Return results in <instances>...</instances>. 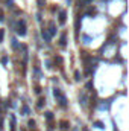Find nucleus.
Listing matches in <instances>:
<instances>
[{
	"label": "nucleus",
	"instance_id": "obj_1",
	"mask_svg": "<svg viewBox=\"0 0 129 131\" xmlns=\"http://www.w3.org/2000/svg\"><path fill=\"white\" fill-rule=\"evenodd\" d=\"M53 96L58 99V102H59L61 107H64V108L67 107V98H65V95H64L59 88H55V90H53Z\"/></svg>",
	"mask_w": 129,
	"mask_h": 131
},
{
	"label": "nucleus",
	"instance_id": "obj_2",
	"mask_svg": "<svg viewBox=\"0 0 129 131\" xmlns=\"http://www.w3.org/2000/svg\"><path fill=\"white\" fill-rule=\"evenodd\" d=\"M15 31L20 37H24L26 35V22L24 20H18L17 25H15Z\"/></svg>",
	"mask_w": 129,
	"mask_h": 131
},
{
	"label": "nucleus",
	"instance_id": "obj_3",
	"mask_svg": "<svg viewBox=\"0 0 129 131\" xmlns=\"http://www.w3.org/2000/svg\"><path fill=\"white\" fill-rule=\"evenodd\" d=\"M41 37H43V40H44V41H47V43H49V41L52 40V37L49 35L47 29H43V31H41Z\"/></svg>",
	"mask_w": 129,
	"mask_h": 131
},
{
	"label": "nucleus",
	"instance_id": "obj_4",
	"mask_svg": "<svg viewBox=\"0 0 129 131\" xmlns=\"http://www.w3.org/2000/svg\"><path fill=\"white\" fill-rule=\"evenodd\" d=\"M109 107H111V101H102V104L99 105L100 110H109Z\"/></svg>",
	"mask_w": 129,
	"mask_h": 131
},
{
	"label": "nucleus",
	"instance_id": "obj_5",
	"mask_svg": "<svg viewBox=\"0 0 129 131\" xmlns=\"http://www.w3.org/2000/svg\"><path fill=\"white\" fill-rule=\"evenodd\" d=\"M65 18H67V12L65 11H59V23L61 25L65 23Z\"/></svg>",
	"mask_w": 129,
	"mask_h": 131
},
{
	"label": "nucleus",
	"instance_id": "obj_6",
	"mask_svg": "<svg viewBox=\"0 0 129 131\" xmlns=\"http://www.w3.org/2000/svg\"><path fill=\"white\" fill-rule=\"evenodd\" d=\"M49 29H50V31H49V35H50V37H53L55 34H56V28H55V25H53V23L50 25V28H49Z\"/></svg>",
	"mask_w": 129,
	"mask_h": 131
},
{
	"label": "nucleus",
	"instance_id": "obj_7",
	"mask_svg": "<svg viewBox=\"0 0 129 131\" xmlns=\"http://www.w3.org/2000/svg\"><path fill=\"white\" fill-rule=\"evenodd\" d=\"M11 131H15V116L11 114Z\"/></svg>",
	"mask_w": 129,
	"mask_h": 131
},
{
	"label": "nucleus",
	"instance_id": "obj_8",
	"mask_svg": "<svg viewBox=\"0 0 129 131\" xmlns=\"http://www.w3.org/2000/svg\"><path fill=\"white\" fill-rule=\"evenodd\" d=\"M93 126H96V128H105V125H103V122H100V120H96L94 123H93Z\"/></svg>",
	"mask_w": 129,
	"mask_h": 131
},
{
	"label": "nucleus",
	"instance_id": "obj_9",
	"mask_svg": "<svg viewBox=\"0 0 129 131\" xmlns=\"http://www.w3.org/2000/svg\"><path fill=\"white\" fill-rule=\"evenodd\" d=\"M59 44H61L62 47L67 44V37H65V35H62V37H61V41H59Z\"/></svg>",
	"mask_w": 129,
	"mask_h": 131
},
{
	"label": "nucleus",
	"instance_id": "obj_10",
	"mask_svg": "<svg viewBox=\"0 0 129 131\" xmlns=\"http://www.w3.org/2000/svg\"><path fill=\"white\" fill-rule=\"evenodd\" d=\"M44 104H46V99H44V98H40V101H38V108H43Z\"/></svg>",
	"mask_w": 129,
	"mask_h": 131
},
{
	"label": "nucleus",
	"instance_id": "obj_11",
	"mask_svg": "<svg viewBox=\"0 0 129 131\" xmlns=\"http://www.w3.org/2000/svg\"><path fill=\"white\" fill-rule=\"evenodd\" d=\"M11 41H12V47H14V49H20V46H18V43H17V40H15V38H12Z\"/></svg>",
	"mask_w": 129,
	"mask_h": 131
},
{
	"label": "nucleus",
	"instance_id": "obj_12",
	"mask_svg": "<svg viewBox=\"0 0 129 131\" xmlns=\"http://www.w3.org/2000/svg\"><path fill=\"white\" fill-rule=\"evenodd\" d=\"M46 119H47V120H52V119H53V113L47 111V113H46Z\"/></svg>",
	"mask_w": 129,
	"mask_h": 131
},
{
	"label": "nucleus",
	"instance_id": "obj_13",
	"mask_svg": "<svg viewBox=\"0 0 129 131\" xmlns=\"http://www.w3.org/2000/svg\"><path fill=\"white\" fill-rule=\"evenodd\" d=\"M36 3H38V6H40V8H43V6L46 5V0H36Z\"/></svg>",
	"mask_w": 129,
	"mask_h": 131
},
{
	"label": "nucleus",
	"instance_id": "obj_14",
	"mask_svg": "<svg viewBox=\"0 0 129 131\" xmlns=\"http://www.w3.org/2000/svg\"><path fill=\"white\" fill-rule=\"evenodd\" d=\"M23 113H24V114H29V113H30V110H29V107H27V105H24V107H23Z\"/></svg>",
	"mask_w": 129,
	"mask_h": 131
},
{
	"label": "nucleus",
	"instance_id": "obj_15",
	"mask_svg": "<svg viewBox=\"0 0 129 131\" xmlns=\"http://www.w3.org/2000/svg\"><path fill=\"white\" fill-rule=\"evenodd\" d=\"M75 79H76V81H79V79H81V75H79V72H78V70L75 72Z\"/></svg>",
	"mask_w": 129,
	"mask_h": 131
},
{
	"label": "nucleus",
	"instance_id": "obj_16",
	"mask_svg": "<svg viewBox=\"0 0 129 131\" xmlns=\"http://www.w3.org/2000/svg\"><path fill=\"white\" fill-rule=\"evenodd\" d=\"M6 63H8V57H2V64L5 66Z\"/></svg>",
	"mask_w": 129,
	"mask_h": 131
},
{
	"label": "nucleus",
	"instance_id": "obj_17",
	"mask_svg": "<svg viewBox=\"0 0 129 131\" xmlns=\"http://www.w3.org/2000/svg\"><path fill=\"white\" fill-rule=\"evenodd\" d=\"M3 35H5V31L2 29V31H0V41H3Z\"/></svg>",
	"mask_w": 129,
	"mask_h": 131
},
{
	"label": "nucleus",
	"instance_id": "obj_18",
	"mask_svg": "<svg viewBox=\"0 0 129 131\" xmlns=\"http://www.w3.org/2000/svg\"><path fill=\"white\" fill-rule=\"evenodd\" d=\"M27 125H29L30 128H33V126H35V122H33V120H29V123H27Z\"/></svg>",
	"mask_w": 129,
	"mask_h": 131
},
{
	"label": "nucleus",
	"instance_id": "obj_19",
	"mask_svg": "<svg viewBox=\"0 0 129 131\" xmlns=\"http://www.w3.org/2000/svg\"><path fill=\"white\" fill-rule=\"evenodd\" d=\"M84 43H90V37H87V35L84 37Z\"/></svg>",
	"mask_w": 129,
	"mask_h": 131
},
{
	"label": "nucleus",
	"instance_id": "obj_20",
	"mask_svg": "<svg viewBox=\"0 0 129 131\" xmlns=\"http://www.w3.org/2000/svg\"><path fill=\"white\" fill-rule=\"evenodd\" d=\"M0 23H3V14H2V11H0Z\"/></svg>",
	"mask_w": 129,
	"mask_h": 131
},
{
	"label": "nucleus",
	"instance_id": "obj_21",
	"mask_svg": "<svg viewBox=\"0 0 129 131\" xmlns=\"http://www.w3.org/2000/svg\"><path fill=\"white\" fill-rule=\"evenodd\" d=\"M67 3H68V5H70V3H71V0H67Z\"/></svg>",
	"mask_w": 129,
	"mask_h": 131
},
{
	"label": "nucleus",
	"instance_id": "obj_22",
	"mask_svg": "<svg viewBox=\"0 0 129 131\" xmlns=\"http://www.w3.org/2000/svg\"><path fill=\"white\" fill-rule=\"evenodd\" d=\"M84 131H88V129H84Z\"/></svg>",
	"mask_w": 129,
	"mask_h": 131
}]
</instances>
